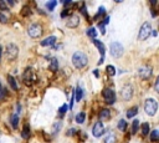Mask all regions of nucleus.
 <instances>
[{
    "label": "nucleus",
    "mask_w": 159,
    "mask_h": 143,
    "mask_svg": "<svg viewBox=\"0 0 159 143\" xmlns=\"http://www.w3.org/2000/svg\"><path fill=\"white\" fill-rule=\"evenodd\" d=\"M121 96H122L123 101H129L133 97V87L131 85H124L121 91Z\"/></svg>",
    "instance_id": "nucleus-8"
},
{
    "label": "nucleus",
    "mask_w": 159,
    "mask_h": 143,
    "mask_svg": "<svg viewBox=\"0 0 159 143\" xmlns=\"http://www.w3.org/2000/svg\"><path fill=\"white\" fill-rule=\"evenodd\" d=\"M154 90L158 92L159 91V78H157L156 80V84H154Z\"/></svg>",
    "instance_id": "nucleus-40"
},
{
    "label": "nucleus",
    "mask_w": 159,
    "mask_h": 143,
    "mask_svg": "<svg viewBox=\"0 0 159 143\" xmlns=\"http://www.w3.org/2000/svg\"><path fill=\"white\" fill-rule=\"evenodd\" d=\"M138 127H139V119H134L133 123H132V133L135 134L138 132Z\"/></svg>",
    "instance_id": "nucleus-27"
},
{
    "label": "nucleus",
    "mask_w": 159,
    "mask_h": 143,
    "mask_svg": "<svg viewBox=\"0 0 159 143\" xmlns=\"http://www.w3.org/2000/svg\"><path fill=\"white\" fill-rule=\"evenodd\" d=\"M104 143H117V137L113 132H108V134L104 138Z\"/></svg>",
    "instance_id": "nucleus-18"
},
{
    "label": "nucleus",
    "mask_w": 159,
    "mask_h": 143,
    "mask_svg": "<svg viewBox=\"0 0 159 143\" xmlns=\"http://www.w3.org/2000/svg\"><path fill=\"white\" fill-rule=\"evenodd\" d=\"M7 82H9V85L11 86V88L14 90V91H18V84H16V80L13 77V76H9L7 77Z\"/></svg>",
    "instance_id": "nucleus-23"
},
{
    "label": "nucleus",
    "mask_w": 159,
    "mask_h": 143,
    "mask_svg": "<svg viewBox=\"0 0 159 143\" xmlns=\"http://www.w3.org/2000/svg\"><path fill=\"white\" fill-rule=\"evenodd\" d=\"M104 132H106V130H104L103 123L100 122V121L94 123V126H93V128H92V134H93V137L100 138L101 136H103Z\"/></svg>",
    "instance_id": "nucleus-9"
},
{
    "label": "nucleus",
    "mask_w": 159,
    "mask_h": 143,
    "mask_svg": "<svg viewBox=\"0 0 159 143\" xmlns=\"http://www.w3.org/2000/svg\"><path fill=\"white\" fill-rule=\"evenodd\" d=\"M137 113H138V107L137 106L132 107V108H129V110L127 111V118H133Z\"/></svg>",
    "instance_id": "nucleus-20"
},
{
    "label": "nucleus",
    "mask_w": 159,
    "mask_h": 143,
    "mask_svg": "<svg viewBox=\"0 0 159 143\" xmlns=\"http://www.w3.org/2000/svg\"><path fill=\"white\" fill-rule=\"evenodd\" d=\"M149 128H150V126H149L148 122L142 123L141 130H142V134H143V136H147V134H149Z\"/></svg>",
    "instance_id": "nucleus-24"
},
{
    "label": "nucleus",
    "mask_w": 159,
    "mask_h": 143,
    "mask_svg": "<svg viewBox=\"0 0 159 143\" xmlns=\"http://www.w3.org/2000/svg\"><path fill=\"white\" fill-rule=\"evenodd\" d=\"M3 88V86H1V82H0V90H1Z\"/></svg>",
    "instance_id": "nucleus-49"
},
{
    "label": "nucleus",
    "mask_w": 159,
    "mask_h": 143,
    "mask_svg": "<svg viewBox=\"0 0 159 143\" xmlns=\"http://www.w3.org/2000/svg\"><path fill=\"white\" fill-rule=\"evenodd\" d=\"M75 133H76V130H75V128H71V131H69V133H67V134H70V136H73Z\"/></svg>",
    "instance_id": "nucleus-43"
},
{
    "label": "nucleus",
    "mask_w": 159,
    "mask_h": 143,
    "mask_svg": "<svg viewBox=\"0 0 159 143\" xmlns=\"http://www.w3.org/2000/svg\"><path fill=\"white\" fill-rule=\"evenodd\" d=\"M118 130L119 131H126V128H127V122L124 121V119H119V122H118Z\"/></svg>",
    "instance_id": "nucleus-29"
},
{
    "label": "nucleus",
    "mask_w": 159,
    "mask_h": 143,
    "mask_svg": "<svg viewBox=\"0 0 159 143\" xmlns=\"http://www.w3.org/2000/svg\"><path fill=\"white\" fill-rule=\"evenodd\" d=\"M5 96H6V90L1 88L0 90V101H3L4 98H5Z\"/></svg>",
    "instance_id": "nucleus-38"
},
{
    "label": "nucleus",
    "mask_w": 159,
    "mask_h": 143,
    "mask_svg": "<svg viewBox=\"0 0 159 143\" xmlns=\"http://www.w3.org/2000/svg\"><path fill=\"white\" fill-rule=\"evenodd\" d=\"M42 26L40 24H36V22H34L29 26V30H28V34L30 37H32V39H39V37L42 35Z\"/></svg>",
    "instance_id": "nucleus-5"
},
{
    "label": "nucleus",
    "mask_w": 159,
    "mask_h": 143,
    "mask_svg": "<svg viewBox=\"0 0 159 143\" xmlns=\"http://www.w3.org/2000/svg\"><path fill=\"white\" fill-rule=\"evenodd\" d=\"M61 126H62V122L61 121L56 122L55 125H54V127H52V133H57L59 131H60V128H61Z\"/></svg>",
    "instance_id": "nucleus-30"
},
{
    "label": "nucleus",
    "mask_w": 159,
    "mask_h": 143,
    "mask_svg": "<svg viewBox=\"0 0 159 143\" xmlns=\"http://www.w3.org/2000/svg\"><path fill=\"white\" fill-rule=\"evenodd\" d=\"M102 96H103V98L106 100V102L109 105H113L116 102V93L112 88H104L103 91H102Z\"/></svg>",
    "instance_id": "nucleus-7"
},
{
    "label": "nucleus",
    "mask_w": 159,
    "mask_h": 143,
    "mask_svg": "<svg viewBox=\"0 0 159 143\" xmlns=\"http://www.w3.org/2000/svg\"><path fill=\"white\" fill-rule=\"evenodd\" d=\"M93 74H94V76H96V77H100V72H98V70H94Z\"/></svg>",
    "instance_id": "nucleus-44"
},
{
    "label": "nucleus",
    "mask_w": 159,
    "mask_h": 143,
    "mask_svg": "<svg viewBox=\"0 0 159 143\" xmlns=\"http://www.w3.org/2000/svg\"><path fill=\"white\" fill-rule=\"evenodd\" d=\"M10 123L14 130H18V123H19V116L18 115H11L10 116Z\"/></svg>",
    "instance_id": "nucleus-19"
},
{
    "label": "nucleus",
    "mask_w": 159,
    "mask_h": 143,
    "mask_svg": "<svg viewBox=\"0 0 159 143\" xmlns=\"http://www.w3.org/2000/svg\"><path fill=\"white\" fill-rule=\"evenodd\" d=\"M109 117H111V111H109L108 108H103V110L100 112V119L101 121H108Z\"/></svg>",
    "instance_id": "nucleus-13"
},
{
    "label": "nucleus",
    "mask_w": 159,
    "mask_h": 143,
    "mask_svg": "<svg viewBox=\"0 0 159 143\" xmlns=\"http://www.w3.org/2000/svg\"><path fill=\"white\" fill-rule=\"evenodd\" d=\"M18 55H19V49L18 46L15 44H9L6 46V57L7 60H15L18 57Z\"/></svg>",
    "instance_id": "nucleus-6"
},
{
    "label": "nucleus",
    "mask_w": 159,
    "mask_h": 143,
    "mask_svg": "<svg viewBox=\"0 0 159 143\" xmlns=\"http://www.w3.org/2000/svg\"><path fill=\"white\" fill-rule=\"evenodd\" d=\"M75 119H76V122L80 123V125H82L83 122H85L86 119V113L85 112H80V113L76 115V117H75Z\"/></svg>",
    "instance_id": "nucleus-22"
},
{
    "label": "nucleus",
    "mask_w": 159,
    "mask_h": 143,
    "mask_svg": "<svg viewBox=\"0 0 159 143\" xmlns=\"http://www.w3.org/2000/svg\"><path fill=\"white\" fill-rule=\"evenodd\" d=\"M107 74L109 75V76H115V75H116V70H115V67H113L112 65L107 66Z\"/></svg>",
    "instance_id": "nucleus-31"
},
{
    "label": "nucleus",
    "mask_w": 159,
    "mask_h": 143,
    "mask_svg": "<svg viewBox=\"0 0 159 143\" xmlns=\"http://www.w3.org/2000/svg\"><path fill=\"white\" fill-rule=\"evenodd\" d=\"M98 28L101 29V32H102V34H106V29H104V25H102L101 22H100V24H98Z\"/></svg>",
    "instance_id": "nucleus-41"
},
{
    "label": "nucleus",
    "mask_w": 159,
    "mask_h": 143,
    "mask_svg": "<svg viewBox=\"0 0 159 143\" xmlns=\"http://www.w3.org/2000/svg\"><path fill=\"white\" fill-rule=\"evenodd\" d=\"M87 62H88V57L85 52L82 51H76L75 54L72 55V63L73 66L78 70H82L83 67H86Z\"/></svg>",
    "instance_id": "nucleus-1"
},
{
    "label": "nucleus",
    "mask_w": 159,
    "mask_h": 143,
    "mask_svg": "<svg viewBox=\"0 0 159 143\" xmlns=\"http://www.w3.org/2000/svg\"><path fill=\"white\" fill-rule=\"evenodd\" d=\"M159 140V131L158 130H153L150 132V141L152 142H157Z\"/></svg>",
    "instance_id": "nucleus-26"
},
{
    "label": "nucleus",
    "mask_w": 159,
    "mask_h": 143,
    "mask_svg": "<svg viewBox=\"0 0 159 143\" xmlns=\"http://www.w3.org/2000/svg\"><path fill=\"white\" fill-rule=\"evenodd\" d=\"M31 78H32V72H31V69H26L25 74H24V80H25V84H26V85H30V84H31Z\"/></svg>",
    "instance_id": "nucleus-17"
},
{
    "label": "nucleus",
    "mask_w": 159,
    "mask_h": 143,
    "mask_svg": "<svg viewBox=\"0 0 159 143\" xmlns=\"http://www.w3.org/2000/svg\"><path fill=\"white\" fill-rule=\"evenodd\" d=\"M150 32H152V25H150L149 21L143 22V25L141 26V30L138 32V40L144 41L150 36Z\"/></svg>",
    "instance_id": "nucleus-3"
},
{
    "label": "nucleus",
    "mask_w": 159,
    "mask_h": 143,
    "mask_svg": "<svg viewBox=\"0 0 159 143\" xmlns=\"http://www.w3.org/2000/svg\"><path fill=\"white\" fill-rule=\"evenodd\" d=\"M0 10H3V11H9V7H7V5L5 4V1H4V0H0Z\"/></svg>",
    "instance_id": "nucleus-32"
},
{
    "label": "nucleus",
    "mask_w": 159,
    "mask_h": 143,
    "mask_svg": "<svg viewBox=\"0 0 159 143\" xmlns=\"http://www.w3.org/2000/svg\"><path fill=\"white\" fill-rule=\"evenodd\" d=\"M87 35L91 36L92 39H96V36H97V30L94 29V28H88V29H87Z\"/></svg>",
    "instance_id": "nucleus-28"
},
{
    "label": "nucleus",
    "mask_w": 159,
    "mask_h": 143,
    "mask_svg": "<svg viewBox=\"0 0 159 143\" xmlns=\"http://www.w3.org/2000/svg\"><path fill=\"white\" fill-rule=\"evenodd\" d=\"M104 13H106V7L104 6H100V9H98V11H97V15H96V19L98 16H102V15H104Z\"/></svg>",
    "instance_id": "nucleus-33"
},
{
    "label": "nucleus",
    "mask_w": 159,
    "mask_h": 143,
    "mask_svg": "<svg viewBox=\"0 0 159 143\" xmlns=\"http://www.w3.org/2000/svg\"><path fill=\"white\" fill-rule=\"evenodd\" d=\"M63 5H65V6L71 5V0H67V1H65V3H63Z\"/></svg>",
    "instance_id": "nucleus-45"
},
{
    "label": "nucleus",
    "mask_w": 159,
    "mask_h": 143,
    "mask_svg": "<svg viewBox=\"0 0 159 143\" xmlns=\"http://www.w3.org/2000/svg\"><path fill=\"white\" fill-rule=\"evenodd\" d=\"M152 71L153 70L150 66H142L141 69H138V75L143 80H148V78L152 76Z\"/></svg>",
    "instance_id": "nucleus-10"
},
{
    "label": "nucleus",
    "mask_w": 159,
    "mask_h": 143,
    "mask_svg": "<svg viewBox=\"0 0 159 143\" xmlns=\"http://www.w3.org/2000/svg\"><path fill=\"white\" fill-rule=\"evenodd\" d=\"M67 108H69V106H67V105H63V106H61V107H60V110H59V113L63 115V113H65V112L67 111Z\"/></svg>",
    "instance_id": "nucleus-37"
},
{
    "label": "nucleus",
    "mask_w": 159,
    "mask_h": 143,
    "mask_svg": "<svg viewBox=\"0 0 159 143\" xmlns=\"http://www.w3.org/2000/svg\"><path fill=\"white\" fill-rule=\"evenodd\" d=\"M81 13L83 14V16L86 19H88V15H87V9H86V5L85 4H82V7H81Z\"/></svg>",
    "instance_id": "nucleus-35"
},
{
    "label": "nucleus",
    "mask_w": 159,
    "mask_h": 143,
    "mask_svg": "<svg viewBox=\"0 0 159 143\" xmlns=\"http://www.w3.org/2000/svg\"><path fill=\"white\" fill-rule=\"evenodd\" d=\"M109 20H111V18H109V16H106V18H104V20L102 21L101 24H102V25H107L108 22H109Z\"/></svg>",
    "instance_id": "nucleus-39"
},
{
    "label": "nucleus",
    "mask_w": 159,
    "mask_h": 143,
    "mask_svg": "<svg viewBox=\"0 0 159 143\" xmlns=\"http://www.w3.org/2000/svg\"><path fill=\"white\" fill-rule=\"evenodd\" d=\"M50 70L51 71H57L59 70V61H57V59H51L50 60Z\"/></svg>",
    "instance_id": "nucleus-21"
},
{
    "label": "nucleus",
    "mask_w": 159,
    "mask_h": 143,
    "mask_svg": "<svg viewBox=\"0 0 159 143\" xmlns=\"http://www.w3.org/2000/svg\"><path fill=\"white\" fill-rule=\"evenodd\" d=\"M1 54H3V47H1V45H0V60H1Z\"/></svg>",
    "instance_id": "nucleus-47"
},
{
    "label": "nucleus",
    "mask_w": 159,
    "mask_h": 143,
    "mask_svg": "<svg viewBox=\"0 0 159 143\" xmlns=\"http://www.w3.org/2000/svg\"><path fill=\"white\" fill-rule=\"evenodd\" d=\"M7 20H9V19H7L6 15H4L1 11H0V22H1V24H6Z\"/></svg>",
    "instance_id": "nucleus-34"
},
{
    "label": "nucleus",
    "mask_w": 159,
    "mask_h": 143,
    "mask_svg": "<svg viewBox=\"0 0 159 143\" xmlns=\"http://www.w3.org/2000/svg\"><path fill=\"white\" fill-rule=\"evenodd\" d=\"M152 34H153V36H157V31H156V30H153Z\"/></svg>",
    "instance_id": "nucleus-48"
},
{
    "label": "nucleus",
    "mask_w": 159,
    "mask_h": 143,
    "mask_svg": "<svg viewBox=\"0 0 159 143\" xmlns=\"http://www.w3.org/2000/svg\"><path fill=\"white\" fill-rule=\"evenodd\" d=\"M56 40H57V37L52 35V36H49L45 40H42L40 42V45H41V46H54V44L56 42Z\"/></svg>",
    "instance_id": "nucleus-12"
},
{
    "label": "nucleus",
    "mask_w": 159,
    "mask_h": 143,
    "mask_svg": "<svg viewBox=\"0 0 159 143\" xmlns=\"http://www.w3.org/2000/svg\"><path fill=\"white\" fill-rule=\"evenodd\" d=\"M144 111L146 113L153 117V116L157 115V111H158V102L157 100L154 98H147L146 102H144Z\"/></svg>",
    "instance_id": "nucleus-2"
},
{
    "label": "nucleus",
    "mask_w": 159,
    "mask_h": 143,
    "mask_svg": "<svg viewBox=\"0 0 159 143\" xmlns=\"http://www.w3.org/2000/svg\"><path fill=\"white\" fill-rule=\"evenodd\" d=\"M73 93H75V98H76V101H81L82 97H83V90L81 86H77L76 90H73Z\"/></svg>",
    "instance_id": "nucleus-16"
},
{
    "label": "nucleus",
    "mask_w": 159,
    "mask_h": 143,
    "mask_svg": "<svg viewBox=\"0 0 159 143\" xmlns=\"http://www.w3.org/2000/svg\"><path fill=\"white\" fill-rule=\"evenodd\" d=\"M21 14H22V15H25V16H26V15H29V14H31V11L29 10V6H24V7H22Z\"/></svg>",
    "instance_id": "nucleus-36"
},
{
    "label": "nucleus",
    "mask_w": 159,
    "mask_h": 143,
    "mask_svg": "<svg viewBox=\"0 0 159 143\" xmlns=\"http://www.w3.org/2000/svg\"><path fill=\"white\" fill-rule=\"evenodd\" d=\"M67 14H69V10H67V9H63L62 14H61V16H62V18H66V16H67Z\"/></svg>",
    "instance_id": "nucleus-42"
},
{
    "label": "nucleus",
    "mask_w": 159,
    "mask_h": 143,
    "mask_svg": "<svg viewBox=\"0 0 159 143\" xmlns=\"http://www.w3.org/2000/svg\"><path fill=\"white\" fill-rule=\"evenodd\" d=\"M109 52H111V55L113 56V57L119 59L121 56L123 55L124 49L122 46V44H119L118 41H113V42L111 44V46H109Z\"/></svg>",
    "instance_id": "nucleus-4"
},
{
    "label": "nucleus",
    "mask_w": 159,
    "mask_h": 143,
    "mask_svg": "<svg viewBox=\"0 0 159 143\" xmlns=\"http://www.w3.org/2000/svg\"><path fill=\"white\" fill-rule=\"evenodd\" d=\"M93 42H94V45H96V47L98 49V51L101 52L102 57H104V51H106V47H104L103 42H101L100 40H96V39H93Z\"/></svg>",
    "instance_id": "nucleus-14"
},
{
    "label": "nucleus",
    "mask_w": 159,
    "mask_h": 143,
    "mask_svg": "<svg viewBox=\"0 0 159 143\" xmlns=\"http://www.w3.org/2000/svg\"><path fill=\"white\" fill-rule=\"evenodd\" d=\"M103 60H104V57H101V59H100V61H98V65H101V63L103 62Z\"/></svg>",
    "instance_id": "nucleus-46"
},
{
    "label": "nucleus",
    "mask_w": 159,
    "mask_h": 143,
    "mask_svg": "<svg viewBox=\"0 0 159 143\" xmlns=\"http://www.w3.org/2000/svg\"><path fill=\"white\" fill-rule=\"evenodd\" d=\"M56 5H57V1H55V0H51V1H47L46 4H45V6H46V9L49 11H54Z\"/></svg>",
    "instance_id": "nucleus-25"
},
{
    "label": "nucleus",
    "mask_w": 159,
    "mask_h": 143,
    "mask_svg": "<svg viewBox=\"0 0 159 143\" xmlns=\"http://www.w3.org/2000/svg\"><path fill=\"white\" fill-rule=\"evenodd\" d=\"M66 25H67V28H71V29L77 28L80 25V16L78 15H71V16H69V19L66 21Z\"/></svg>",
    "instance_id": "nucleus-11"
},
{
    "label": "nucleus",
    "mask_w": 159,
    "mask_h": 143,
    "mask_svg": "<svg viewBox=\"0 0 159 143\" xmlns=\"http://www.w3.org/2000/svg\"><path fill=\"white\" fill-rule=\"evenodd\" d=\"M21 137L24 138V140H28V138L30 137V125H29V123H25L24 127H22Z\"/></svg>",
    "instance_id": "nucleus-15"
}]
</instances>
